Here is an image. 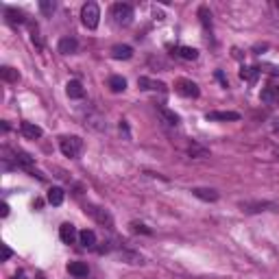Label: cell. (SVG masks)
<instances>
[{
  "mask_svg": "<svg viewBox=\"0 0 279 279\" xmlns=\"http://www.w3.org/2000/svg\"><path fill=\"white\" fill-rule=\"evenodd\" d=\"M118 258L122 259V262H127V264H142V255L131 253V251H122Z\"/></svg>",
  "mask_w": 279,
  "mask_h": 279,
  "instance_id": "27",
  "label": "cell"
},
{
  "mask_svg": "<svg viewBox=\"0 0 279 279\" xmlns=\"http://www.w3.org/2000/svg\"><path fill=\"white\" fill-rule=\"evenodd\" d=\"M192 194L205 203H214V201H218V197H220L214 188H192Z\"/></svg>",
  "mask_w": 279,
  "mask_h": 279,
  "instance_id": "8",
  "label": "cell"
},
{
  "mask_svg": "<svg viewBox=\"0 0 279 279\" xmlns=\"http://www.w3.org/2000/svg\"><path fill=\"white\" fill-rule=\"evenodd\" d=\"M20 131H22V136L24 138H29V140H35V138H41V127H37V124L33 122H22L20 124Z\"/></svg>",
  "mask_w": 279,
  "mask_h": 279,
  "instance_id": "14",
  "label": "cell"
},
{
  "mask_svg": "<svg viewBox=\"0 0 279 279\" xmlns=\"http://www.w3.org/2000/svg\"><path fill=\"white\" fill-rule=\"evenodd\" d=\"M107 85H109V90H111V92L120 94V92L127 90V79H124V77H118V74H114V77H109Z\"/></svg>",
  "mask_w": 279,
  "mask_h": 279,
  "instance_id": "17",
  "label": "cell"
},
{
  "mask_svg": "<svg viewBox=\"0 0 279 279\" xmlns=\"http://www.w3.org/2000/svg\"><path fill=\"white\" fill-rule=\"evenodd\" d=\"M275 131H279V120H277V122H275Z\"/></svg>",
  "mask_w": 279,
  "mask_h": 279,
  "instance_id": "38",
  "label": "cell"
},
{
  "mask_svg": "<svg viewBox=\"0 0 279 279\" xmlns=\"http://www.w3.org/2000/svg\"><path fill=\"white\" fill-rule=\"evenodd\" d=\"M85 124L92 129H96V131H105L107 124L105 120L100 118V114H96V111H90V114H85Z\"/></svg>",
  "mask_w": 279,
  "mask_h": 279,
  "instance_id": "10",
  "label": "cell"
},
{
  "mask_svg": "<svg viewBox=\"0 0 279 279\" xmlns=\"http://www.w3.org/2000/svg\"><path fill=\"white\" fill-rule=\"evenodd\" d=\"M138 85L142 90H155V92H166V85L161 81H155V79H148V77H140L138 79Z\"/></svg>",
  "mask_w": 279,
  "mask_h": 279,
  "instance_id": "9",
  "label": "cell"
},
{
  "mask_svg": "<svg viewBox=\"0 0 279 279\" xmlns=\"http://www.w3.org/2000/svg\"><path fill=\"white\" fill-rule=\"evenodd\" d=\"M259 99H262V103H266V105H277L279 103L277 87H264L262 94H259Z\"/></svg>",
  "mask_w": 279,
  "mask_h": 279,
  "instance_id": "16",
  "label": "cell"
},
{
  "mask_svg": "<svg viewBox=\"0 0 279 279\" xmlns=\"http://www.w3.org/2000/svg\"><path fill=\"white\" fill-rule=\"evenodd\" d=\"M77 50H79V41L74 40V37H63V40H59V53L74 55Z\"/></svg>",
  "mask_w": 279,
  "mask_h": 279,
  "instance_id": "13",
  "label": "cell"
},
{
  "mask_svg": "<svg viewBox=\"0 0 279 279\" xmlns=\"http://www.w3.org/2000/svg\"><path fill=\"white\" fill-rule=\"evenodd\" d=\"M199 18H201V22H203V26H205V29H212V13H209L207 7L199 9Z\"/></svg>",
  "mask_w": 279,
  "mask_h": 279,
  "instance_id": "29",
  "label": "cell"
},
{
  "mask_svg": "<svg viewBox=\"0 0 279 279\" xmlns=\"http://www.w3.org/2000/svg\"><path fill=\"white\" fill-rule=\"evenodd\" d=\"M13 159H16V166H22V168H33V157L24 151H16L13 153Z\"/></svg>",
  "mask_w": 279,
  "mask_h": 279,
  "instance_id": "20",
  "label": "cell"
},
{
  "mask_svg": "<svg viewBox=\"0 0 279 279\" xmlns=\"http://www.w3.org/2000/svg\"><path fill=\"white\" fill-rule=\"evenodd\" d=\"M11 255H13V251H11V249H9V246H7V244H2V262H7V259H9V258H11Z\"/></svg>",
  "mask_w": 279,
  "mask_h": 279,
  "instance_id": "32",
  "label": "cell"
},
{
  "mask_svg": "<svg viewBox=\"0 0 279 279\" xmlns=\"http://www.w3.org/2000/svg\"><path fill=\"white\" fill-rule=\"evenodd\" d=\"M159 116H161V120H164L166 124H170V127H177V124L181 122L179 114H175L173 109H166V107H159Z\"/></svg>",
  "mask_w": 279,
  "mask_h": 279,
  "instance_id": "19",
  "label": "cell"
},
{
  "mask_svg": "<svg viewBox=\"0 0 279 279\" xmlns=\"http://www.w3.org/2000/svg\"><path fill=\"white\" fill-rule=\"evenodd\" d=\"M35 279H46V277H44V273H37V275H35Z\"/></svg>",
  "mask_w": 279,
  "mask_h": 279,
  "instance_id": "37",
  "label": "cell"
},
{
  "mask_svg": "<svg viewBox=\"0 0 279 279\" xmlns=\"http://www.w3.org/2000/svg\"><path fill=\"white\" fill-rule=\"evenodd\" d=\"M177 55H179L181 59H185V61H194V59L199 57V50L192 48V46H179V48H177Z\"/></svg>",
  "mask_w": 279,
  "mask_h": 279,
  "instance_id": "24",
  "label": "cell"
},
{
  "mask_svg": "<svg viewBox=\"0 0 279 279\" xmlns=\"http://www.w3.org/2000/svg\"><path fill=\"white\" fill-rule=\"evenodd\" d=\"M277 92H279V85H277Z\"/></svg>",
  "mask_w": 279,
  "mask_h": 279,
  "instance_id": "39",
  "label": "cell"
},
{
  "mask_svg": "<svg viewBox=\"0 0 279 279\" xmlns=\"http://www.w3.org/2000/svg\"><path fill=\"white\" fill-rule=\"evenodd\" d=\"M175 90H177V94L185 96V99H199V94H201L199 85L194 81H190V79H179L175 83Z\"/></svg>",
  "mask_w": 279,
  "mask_h": 279,
  "instance_id": "5",
  "label": "cell"
},
{
  "mask_svg": "<svg viewBox=\"0 0 279 279\" xmlns=\"http://www.w3.org/2000/svg\"><path fill=\"white\" fill-rule=\"evenodd\" d=\"M4 16H7V20L11 22V24H24V22H26L24 13L18 11V9H13V7H9L7 11H4Z\"/></svg>",
  "mask_w": 279,
  "mask_h": 279,
  "instance_id": "22",
  "label": "cell"
},
{
  "mask_svg": "<svg viewBox=\"0 0 279 279\" xmlns=\"http://www.w3.org/2000/svg\"><path fill=\"white\" fill-rule=\"evenodd\" d=\"M111 57L114 59H131L133 57V48L127 44H118L111 48Z\"/></svg>",
  "mask_w": 279,
  "mask_h": 279,
  "instance_id": "15",
  "label": "cell"
},
{
  "mask_svg": "<svg viewBox=\"0 0 279 279\" xmlns=\"http://www.w3.org/2000/svg\"><path fill=\"white\" fill-rule=\"evenodd\" d=\"M111 18L118 26H129L133 22V7L127 2H116L111 7Z\"/></svg>",
  "mask_w": 279,
  "mask_h": 279,
  "instance_id": "1",
  "label": "cell"
},
{
  "mask_svg": "<svg viewBox=\"0 0 279 279\" xmlns=\"http://www.w3.org/2000/svg\"><path fill=\"white\" fill-rule=\"evenodd\" d=\"M66 94L70 96V99H74V100H81L83 96H85V90H83L81 81H68V85H66Z\"/></svg>",
  "mask_w": 279,
  "mask_h": 279,
  "instance_id": "12",
  "label": "cell"
},
{
  "mask_svg": "<svg viewBox=\"0 0 279 279\" xmlns=\"http://www.w3.org/2000/svg\"><path fill=\"white\" fill-rule=\"evenodd\" d=\"M55 7H57V4H55L53 0H41V2H40V11L44 13V16H53Z\"/></svg>",
  "mask_w": 279,
  "mask_h": 279,
  "instance_id": "30",
  "label": "cell"
},
{
  "mask_svg": "<svg viewBox=\"0 0 279 279\" xmlns=\"http://www.w3.org/2000/svg\"><path fill=\"white\" fill-rule=\"evenodd\" d=\"M0 216H9V205H7V203H0Z\"/></svg>",
  "mask_w": 279,
  "mask_h": 279,
  "instance_id": "34",
  "label": "cell"
},
{
  "mask_svg": "<svg viewBox=\"0 0 279 279\" xmlns=\"http://www.w3.org/2000/svg\"><path fill=\"white\" fill-rule=\"evenodd\" d=\"M259 72H262V70L255 68V66L242 68V70H240V79L246 81V83H255V81H258V77H259Z\"/></svg>",
  "mask_w": 279,
  "mask_h": 279,
  "instance_id": "21",
  "label": "cell"
},
{
  "mask_svg": "<svg viewBox=\"0 0 279 279\" xmlns=\"http://www.w3.org/2000/svg\"><path fill=\"white\" fill-rule=\"evenodd\" d=\"M68 273L70 275H74L77 279H83V277L90 275V268H87L85 262H70L68 264Z\"/></svg>",
  "mask_w": 279,
  "mask_h": 279,
  "instance_id": "11",
  "label": "cell"
},
{
  "mask_svg": "<svg viewBox=\"0 0 279 279\" xmlns=\"http://www.w3.org/2000/svg\"><path fill=\"white\" fill-rule=\"evenodd\" d=\"M205 118L209 122H227V120H240L238 111H207Z\"/></svg>",
  "mask_w": 279,
  "mask_h": 279,
  "instance_id": "7",
  "label": "cell"
},
{
  "mask_svg": "<svg viewBox=\"0 0 279 279\" xmlns=\"http://www.w3.org/2000/svg\"><path fill=\"white\" fill-rule=\"evenodd\" d=\"M0 77H2V81H7V83H16L18 79H20V74H18V70H13L9 66H2L0 68Z\"/></svg>",
  "mask_w": 279,
  "mask_h": 279,
  "instance_id": "26",
  "label": "cell"
},
{
  "mask_svg": "<svg viewBox=\"0 0 279 279\" xmlns=\"http://www.w3.org/2000/svg\"><path fill=\"white\" fill-rule=\"evenodd\" d=\"M48 203L50 205H55V207L61 205L63 203V190L61 188H50L48 190Z\"/></svg>",
  "mask_w": 279,
  "mask_h": 279,
  "instance_id": "25",
  "label": "cell"
},
{
  "mask_svg": "<svg viewBox=\"0 0 279 279\" xmlns=\"http://www.w3.org/2000/svg\"><path fill=\"white\" fill-rule=\"evenodd\" d=\"M275 203H242V209L246 214H255V212H264V209H273Z\"/></svg>",
  "mask_w": 279,
  "mask_h": 279,
  "instance_id": "23",
  "label": "cell"
},
{
  "mask_svg": "<svg viewBox=\"0 0 279 279\" xmlns=\"http://www.w3.org/2000/svg\"><path fill=\"white\" fill-rule=\"evenodd\" d=\"M13 279H26V275H24V271H18L16 275H13Z\"/></svg>",
  "mask_w": 279,
  "mask_h": 279,
  "instance_id": "36",
  "label": "cell"
},
{
  "mask_svg": "<svg viewBox=\"0 0 279 279\" xmlns=\"http://www.w3.org/2000/svg\"><path fill=\"white\" fill-rule=\"evenodd\" d=\"M33 44H37V48H41V46H44V41H41L40 33H37V29H33Z\"/></svg>",
  "mask_w": 279,
  "mask_h": 279,
  "instance_id": "33",
  "label": "cell"
},
{
  "mask_svg": "<svg viewBox=\"0 0 279 279\" xmlns=\"http://www.w3.org/2000/svg\"><path fill=\"white\" fill-rule=\"evenodd\" d=\"M188 153H190L192 157H207V155H209V151H207L205 146H199V144H194V142L188 146Z\"/></svg>",
  "mask_w": 279,
  "mask_h": 279,
  "instance_id": "28",
  "label": "cell"
},
{
  "mask_svg": "<svg viewBox=\"0 0 279 279\" xmlns=\"http://www.w3.org/2000/svg\"><path fill=\"white\" fill-rule=\"evenodd\" d=\"M81 22L87 29H96L100 22V9L96 2H85L81 7Z\"/></svg>",
  "mask_w": 279,
  "mask_h": 279,
  "instance_id": "2",
  "label": "cell"
},
{
  "mask_svg": "<svg viewBox=\"0 0 279 279\" xmlns=\"http://www.w3.org/2000/svg\"><path fill=\"white\" fill-rule=\"evenodd\" d=\"M59 148L66 157H79L83 151V140L79 136H66L59 140Z\"/></svg>",
  "mask_w": 279,
  "mask_h": 279,
  "instance_id": "3",
  "label": "cell"
},
{
  "mask_svg": "<svg viewBox=\"0 0 279 279\" xmlns=\"http://www.w3.org/2000/svg\"><path fill=\"white\" fill-rule=\"evenodd\" d=\"M216 77H218V81H220V83H222V85H225V87H227V79H225V77H222V72H216Z\"/></svg>",
  "mask_w": 279,
  "mask_h": 279,
  "instance_id": "35",
  "label": "cell"
},
{
  "mask_svg": "<svg viewBox=\"0 0 279 279\" xmlns=\"http://www.w3.org/2000/svg\"><path fill=\"white\" fill-rule=\"evenodd\" d=\"M85 212L99 222L100 227H107V229H114V216H111L109 209L100 207V205H87Z\"/></svg>",
  "mask_w": 279,
  "mask_h": 279,
  "instance_id": "4",
  "label": "cell"
},
{
  "mask_svg": "<svg viewBox=\"0 0 279 279\" xmlns=\"http://www.w3.org/2000/svg\"><path fill=\"white\" fill-rule=\"evenodd\" d=\"M131 231H133V234H146V236L153 234V231L148 229L146 225H142V222H131Z\"/></svg>",
  "mask_w": 279,
  "mask_h": 279,
  "instance_id": "31",
  "label": "cell"
},
{
  "mask_svg": "<svg viewBox=\"0 0 279 279\" xmlns=\"http://www.w3.org/2000/svg\"><path fill=\"white\" fill-rule=\"evenodd\" d=\"M59 238H61L63 244H74L79 238V231L74 225H70V222H63L61 227H59Z\"/></svg>",
  "mask_w": 279,
  "mask_h": 279,
  "instance_id": "6",
  "label": "cell"
},
{
  "mask_svg": "<svg viewBox=\"0 0 279 279\" xmlns=\"http://www.w3.org/2000/svg\"><path fill=\"white\" fill-rule=\"evenodd\" d=\"M79 242L85 246V249H94L96 246V234L92 229H83L81 234H79Z\"/></svg>",
  "mask_w": 279,
  "mask_h": 279,
  "instance_id": "18",
  "label": "cell"
}]
</instances>
